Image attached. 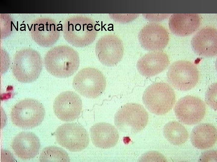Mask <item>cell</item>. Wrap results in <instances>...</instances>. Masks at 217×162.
Returning <instances> with one entry per match:
<instances>
[{
  "instance_id": "obj_1",
  "label": "cell",
  "mask_w": 217,
  "mask_h": 162,
  "mask_svg": "<svg viewBox=\"0 0 217 162\" xmlns=\"http://www.w3.org/2000/svg\"><path fill=\"white\" fill-rule=\"evenodd\" d=\"M95 21L86 15L69 16L64 20L62 26L63 36L69 44L77 47L91 44L98 34Z\"/></svg>"
},
{
  "instance_id": "obj_2",
  "label": "cell",
  "mask_w": 217,
  "mask_h": 162,
  "mask_svg": "<svg viewBox=\"0 0 217 162\" xmlns=\"http://www.w3.org/2000/svg\"><path fill=\"white\" fill-rule=\"evenodd\" d=\"M44 63L46 70L53 76L68 77L77 70L80 64L79 55L77 51L69 46H57L46 52Z\"/></svg>"
},
{
  "instance_id": "obj_3",
  "label": "cell",
  "mask_w": 217,
  "mask_h": 162,
  "mask_svg": "<svg viewBox=\"0 0 217 162\" xmlns=\"http://www.w3.org/2000/svg\"><path fill=\"white\" fill-rule=\"evenodd\" d=\"M13 62V75L17 80L21 82L35 81L42 69V62L40 54L31 48H24L17 51Z\"/></svg>"
},
{
  "instance_id": "obj_4",
  "label": "cell",
  "mask_w": 217,
  "mask_h": 162,
  "mask_svg": "<svg viewBox=\"0 0 217 162\" xmlns=\"http://www.w3.org/2000/svg\"><path fill=\"white\" fill-rule=\"evenodd\" d=\"M175 98V91L170 85L165 82H157L151 84L146 89L142 100L150 112L162 115L172 109Z\"/></svg>"
},
{
  "instance_id": "obj_5",
  "label": "cell",
  "mask_w": 217,
  "mask_h": 162,
  "mask_svg": "<svg viewBox=\"0 0 217 162\" xmlns=\"http://www.w3.org/2000/svg\"><path fill=\"white\" fill-rule=\"evenodd\" d=\"M114 123L122 132L134 134L140 132L146 126L148 115L142 105L136 103L127 104L115 113Z\"/></svg>"
},
{
  "instance_id": "obj_6",
  "label": "cell",
  "mask_w": 217,
  "mask_h": 162,
  "mask_svg": "<svg viewBox=\"0 0 217 162\" xmlns=\"http://www.w3.org/2000/svg\"><path fill=\"white\" fill-rule=\"evenodd\" d=\"M45 109L37 100L26 99L16 103L10 113L12 122L24 128H31L39 125L43 121Z\"/></svg>"
},
{
  "instance_id": "obj_7",
  "label": "cell",
  "mask_w": 217,
  "mask_h": 162,
  "mask_svg": "<svg viewBox=\"0 0 217 162\" xmlns=\"http://www.w3.org/2000/svg\"><path fill=\"white\" fill-rule=\"evenodd\" d=\"M74 89L83 96L96 98L104 92L106 86L105 78L98 69L86 68L81 70L73 80Z\"/></svg>"
},
{
  "instance_id": "obj_8",
  "label": "cell",
  "mask_w": 217,
  "mask_h": 162,
  "mask_svg": "<svg viewBox=\"0 0 217 162\" xmlns=\"http://www.w3.org/2000/svg\"><path fill=\"white\" fill-rule=\"evenodd\" d=\"M167 77L168 82L175 89L187 91L194 88L198 82L199 72L197 67L191 62L180 60L170 66Z\"/></svg>"
},
{
  "instance_id": "obj_9",
  "label": "cell",
  "mask_w": 217,
  "mask_h": 162,
  "mask_svg": "<svg viewBox=\"0 0 217 162\" xmlns=\"http://www.w3.org/2000/svg\"><path fill=\"white\" fill-rule=\"evenodd\" d=\"M55 135L57 143L71 152L81 151L89 145V138L87 131L77 123L62 124L57 129Z\"/></svg>"
},
{
  "instance_id": "obj_10",
  "label": "cell",
  "mask_w": 217,
  "mask_h": 162,
  "mask_svg": "<svg viewBox=\"0 0 217 162\" xmlns=\"http://www.w3.org/2000/svg\"><path fill=\"white\" fill-rule=\"evenodd\" d=\"M205 102L199 98L187 95L178 100L175 108V114L179 121L184 124L192 125L200 122L206 113Z\"/></svg>"
},
{
  "instance_id": "obj_11",
  "label": "cell",
  "mask_w": 217,
  "mask_h": 162,
  "mask_svg": "<svg viewBox=\"0 0 217 162\" xmlns=\"http://www.w3.org/2000/svg\"><path fill=\"white\" fill-rule=\"evenodd\" d=\"M95 50L101 63L108 66H114L122 58L124 52L123 42L116 35L106 34L97 40Z\"/></svg>"
},
{
  "instance_id": "obj_12",
  "label": "cell",
  "mask_w": 217,
  "mask_h": 162,
  "mask_svg": "<svg viewBox=\"0 0 217 162\" xmlns=\"http://www.w3.org/2000/svg\"><path fill=\"white\" fill-rule=\"evenodd\" d=\"M57 22L49 17H39L33 20L30 28L32 39L39 45L50 47L55 44L61 35Z\"/></svg>"
},
{
  "instance_id": "obj_13",
  "label": "cell",
  "mask_w": 217,
  "mask_h": 162,
  "mask_svg": "<svg viewBox=\"0 0 217 162\" xmlns=\"http://www.w3.org/2000/svg\"><path fill=\"white\" fill-rule=\"evenodd\" d=\"M138 39L141 46L144 49L159 51L164 49L169 39V33L166 28L160 24L149 23L140 30Z\"/></svg>"
},
{
  "instance_id": "obj_14",
  "label": "cell",
  "mask_w": 217,
  "mask_h": 162,
  "mask_svg": "<svg viewBox=\"0 0 217 162\" xmlns=\"http://www.w3.org/2000/svg\"><path fill=\"white\" fill-rule=\"evenodd\" d=\"M82 108V101L79 96L71 91L64 92L55 98L53 105L54 112L60 120L72 121L80 116Z\"/></svg>"
},
{
  "instance_id": "obj_15",
  "label": "cell",
  "mask_w": 217,
  "mask_h": 162,
  "mask_svg": "<svg viewBox=\"0 0 217 162\" xmlns=\"http://www.w3.org/2000/svg\"><path fill=\"white\" fill-rule=\"evenodd\" d=\"M192 48L196 54L204 57L217 54V30L212 27H204L197 32L191 40Z\"/></svg>"
},
{
  "instance_id": "obj_16",
  "label": "cell",
  "mask_w": 217,
  "mask_h": 162,
  "mask_svg": "<svg viewBox=\"0 0 217 162\" xmlns=\"http://www.w3.org/2000/svg\"><path fill=\"white\" fill-rule=\"evenodd\" d=\"M170 63L168 55L162 51L148 52L138 61L137 67L138 71L146 77L154 76L165 70Z\"/></svg>"
},
{
  "instance_id": "obj_17",
  "label": "cell",
  "mask_w": 217,
  "mask_h": 162,
  "mask_svg": "<svg viewBox=\"0 0 217 162\" xmlns=\"http://www.w3.org/2000/svg\"><path fill=\"white\" fill-rule=\"evenodd\" d=\"M12 148L15 154L22 160L35 157L39 153L40 143L38 137L31 132H22L14 139Z\"/></svg>"
},
{
  "instance_id": "obj_18",
  "label": "cell",
  "mask_w": 217,
  "mask_h": 162,
  "mask_svg": "<svg viewBox=\"0 0 217 162\" xmlns=\"http://www.w3.org/2000/svg\"><path fill=\"white\" fill-rule=\"evenodd\" d=\"M90 134L95 146L103 149L114 146L119 138L118 131L115 127L105 122L94 124L90 128Z\"/></svg>"
},
{
  "instance_id": "obj_19",
  "label": "cell",
  "mask_w": 217,
  "mask_h": 162,
  "mask_svg": "<svg viewBox=\"0 0 217 162\" xmlns=\"http://www.w3.org/2000/svg\"><path fill=\"white\" fill-rule=\"evenodd\" d=\"M201 22L198 14H174L169 18L168 24L170 30L174 34L184 36L195 32Z\"/></svg>"
},
{
  "instance_id": "obj_20",
  "label": "cell",
  "mask_w": 217,
  "mask_h": 162,
  "mask_svg": "<svg viewBox=\"0 0 217 162\" xmlns=\"http://www.w3.org/2000/svg\"><path fill=\"white\" fill-rule=\"evenodd\" d=\"M217 138L216 128L209 123H202L194 127L190 134L192 145L199 149H204L213 146Z\"/></svg>"
},
{
  "instance_id": "obj_21",
  "label": "cell",
  "mask_w": 217,
  "mask_h": 162,
  "mask_svg": "<svg viewBox=\"0 0 217 162\" xmlns=\"http://www.w3.org/2000/svg\"><path fill=\"white\" fill-rule=\"evenodd\" d=\"M164 134L171 144L180 145L187 140L188 133L185 127L180 123L175 121L168 122L163 129Z\"/></svg>"
},
{
  "instance_id": "obj_22",
  "label": "cell",
  "mask_w": 217,
  "mask_h": 162,
  "mask_svg": "<svg viewBox=\"0 0 217 162\" xmlns=\"http://www.w3.org/2000/svg\"><path fill=\"white\" fill-rule=\"evenodd\" d=\"M39 160L41 162H69L67 152L63 148L55 146L44 148L42 151Z\"/></svg>"
},
{
  "instance_id": "obj_23",
  "label": "cell",
  "mask_w": 217,
  "mask_h": 162,
  "mask_svg": "<svg viewBox=\"0 0 217 162\" xmlns=\"http://www.w3.org/2000/svg\"><path fill=\"white\" fill-rule=\"evenodd\" d=\"M206 103L215 110H217V83L212 84L208 88L205 95Z\"/></svg>"
},
{
  "instance_id": "obj_24",
  "label": "cell",
  "mask_w": 217,
  "mask_h": 162,
  "mask_svg": "<svg viewBox=\"0 0 217 162\" xmlns=\"http://www.w3.org/2000/svg\"><path fill=\"white\" fill-rule=\"evenodd\" d=\"M139 14H109L110 18L115 21L121 23H125L132 21L137 18Z\"/></svg>"
},
{
  "instance_id": "obj_25",
  "label": "cell",
  "mask_w": 217,
  "mask_h": 162,
  "mask_svg": "<svg viewBox=\"0 0 217 162\" xmlns=\"http://www.w3.org/2000/svg\"><path fill=\"white\" fill-rule=\"evenodd\" d=\"M217 152L216 150H211L202 153L199 158L200 162H217Z\"/></svg>"
},
{
  "instance_id": "obj_26",
  "label": "cell",
  "mask_w": 217,
  "mask_h": 162,
  "mask_svg": "<svg viewBox=\"0 0 217 162\" xmlns=\"http://www.w3.org/2000/svg\"><path fill=\"white\" fill-rule=\"evenodd\" d=\"M148 161H162L166 162L167 159L162 154L159 153L155 152H150L147 154L146 155Z\"/></svg>"
},
{
  "instance_id": "obj_27",
  "label": "cell",
  "mask_w": 217,
  "mask_h": 162,
  "mask_svg": "<svg viewBox=\"0 0 217 162\" xmlns=\"http://www.w3.org/2000/svg\"><path fill=\"white\" fill-rule=\"evenodd\" d=\"M146 19L151 21H160L168 18L170 14H143Z\"/></svg>"
}]
</instances>
